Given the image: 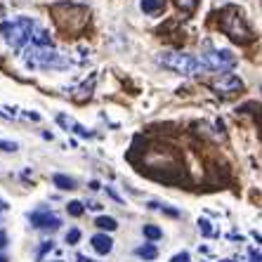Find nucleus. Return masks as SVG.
Returning a JSON list of instances; mask_svg holds the SVG:
<instances>
[{
    "instance_id": "1",
    "label": "nucleus",
    "mask_w": 262,
    "mask_h": 262,
    "mask_svg": "<svg viewBox=\"0 0 262 262\" xmlns=\"http://www.w3.org/2000/svg\"><path fill=\"white\" fill-rule=\"evenodd\" d=\"M52 19H55L57 29L64 36H80L90 21V12L85 5H76V3H57L50 7Z\"/></svg>"
},
{
    "instance_id": "2",
    "label": "nucleus",
    "mask_w": 262,
    "mask_h": 262,
    "mask_svg": "<svg viewBox=\"0 0 262 262\" xmlns=\"http://www.w3.org/2000/svg\"><path fill=\"white\" fill-rule=\"evenodd\" d=\"M217 24H220V31H222L225 36H229L234 43H238V45H246L255 38L253 31H250V26H248V21H246V17L241 14V10H238L236 5L222 7L217 12Z\"/></svg>"
},
{
    "instance_id": "3",
    "label": "nucleus",
    "mask_w": 262,
    "mask_h": 262,
    "mask_svg": "<svg viewBox=\"0 0 262 262\" xmlns=\"http://www.w3.org/2000/svg\"><path fill=\"white\" fill-rule=\"evenodd\" d=\"M24 61L29 69H52V71H64L71 67V59L57 52L55 48H38V45H29L24 50Z\"/></svg>"
},
{
    "instance_id": "4",
    "label": "nucleus",
    "mask_w": 262,
    "mask_h": 262,
    "mask_svg": "<svg viewBox=\"0 0 262 262\" xmlns=\"http://www.w3.org/2000/svg\"><path fill=\"white\" fill-rule=\"evenodd\" d=\"M36 21H31L26 17H19V19H10V21H3L0 24V33L5 38V43L14 50H21V48H29L31 45V38H33V31H36Z\"/></svg>"
},
{
    "instance_id": "5",
    "label": "nucleus",
    "mask_w": 262,
    "mask_h": 262,
    "mask_svg": "<svg viewBox=\"0 0 262 262\" xmlns=\"http://www.w3.org/2000/svg\"><path fill=\"white\" fill-rule=\"evenodd\" d=\"M159 64L165 69H170L175 73H182V76H199V73L206 71L203 61L194 55H187V52H161Z\"/></svg>"
},
{
    "instance_id": "6",
    "label": "nucleus",
    "mask_w": 262,
    "mask_h": 262,
    "mask_svg": "<svg viewBox=\"0 0 262 262\" xmlns=\"http://www.w3.org/2000/svg\"><path fill=\"white\" fill-rule=\"evenodd\" d=\"M206 71H215V73H229V69L236 67V57L229 50H206L201 57Z\"/></svg>"
},
{
    "instance_id": "7",
    "label": "nucleus",
    "mask_w": 262,
    "mask_h": 262,
    "mask_svg": "<svg viewBox=\"0 0 262 262\" xmlns=\"http://www.w3.org/2000/svg\"><path fill=\"white\" fill-rule=\"evenodd\" d=\"M210 88H213L217 95L227 97V95H236V92L244 90V80L238 78V76H234V73H222L220 78H215L213 83H210Z\"/></svg>"
},
{
    "instance_id": "8",
    "label": "nucleus",
    "mask_w": 262,
    "mask_h": 262,
    "mask_svg": "<svg viewBox=\"0 0 262 262\" xmlns=\"http://www.w3.org/2000/svg\"><path fill=\"white\" fill-rule=\"evenodd\" d=\"M31 225L36 227V229H59V217L57 215H52L48 210V208H43V210H36V213H31Z\"/></svg>"
},
{
    "instance_id": "9",
    "label": "nucleus",
    "mask_w": 262,
    "mask_h": 262,
    "mask_svg": "<svg viewBox=\"0 0 262 262\" xmlns=\"http://www.w3.org/2000/svg\"><path fill=\"white\" fill-rule=\"evenodd\" d=\"M92 248L97 250L99 255H109L111 248H114V241H111L106 234H95V236H92Z\"/></svg>"
},
{
    "instance_id": "10",
    "label": "nucleus",
    "mask_w": 262,
    "mask_h": 262,
    "mask_svg": "<svg viewBox=\"0 0 262 262\" xmlns=\"http://www.w3.org/2000/svg\"><path fill=\"white\" fill-rule=\"evenodd\" d=\"M52 184H55L57 189H61V191H71V189H76V182H73L71 177L61 175V172H57V175H52Z\"/></svg>"
},
{
    "instance_id": "11",
    "label": "nucleus",
    "mask_w": 262,
    "mask_h": 262,
    "mask_svg": "<svg viewBox=\"0 0 262 262\" xmlns=\"http://www.w3.org/2000/svg\"><path fill=\"white\" fill-rule=\"evenodd\" d=\"M95 225H97L99 229H104V232H114V229H118V222L114 217H109V215H99V217L95 220Z\"/></svg>"
},
{
    "instance_id": "12",
    "label": "nucleus",
    "mask_w": 262,
    "mask_h": 262,
    "mask_svg": "<svg viewBox=\"0 0 262 262\" xmlns=\"http://www.w3.org/2000/svg\"><path fill=\"white\" fill-rule=\"evenodd\" d=\"M140 257H144V260H154V257L159 255V250H156V246L154 244H146V246H140V248L135 250Z\"/></svg>"
},
{
    "instance_id": "13",
    "label": "nucleus",
    "mask_w": 262,
    "mask_h": 262,
    "mask_svg": "<svg viewBox=\"0 0 262 262\" xmlns=\"http://www.w3.org/2000/svg\"><path fill=\"white\" fill-rule=\"evenodd\" d=\"M163 7V0H142V10L146 14H156Z\"/></svg>"
},
{
    "instance_id": "14",
    "label": "nucleus",
    "mask_w": 262,
    "mask_h": 262,
    "mask_svg": "<svg viewBox=\"0 0 262 262\" xmlns=\"http://www.w3.org/2000/svg\"><path fill=\"white\" fill-rule=\"evenodd\" d=\"M142 232H144V236L149 238V241H159V238L163 236V232H161L156 225H144V229H142Z\"/></svg>"
},
{
    "instance_id": "15",
    "label": "nucleus",
    "mask_w": 262,
    "mask_h": 262,
    "mask_svg": "<svg viewBox=\"0 0 262 262\" xmlns=\"http://www.w3.org/2000/svg\"><path fill=\"white\" fill-rule=\"evenodd\" d=\"M175 5L180 7L184 14H191L196 10V5H199V0H175Z\"/></svg>"
},
{
    "instance_id": "16",
    "label": "nucleus",
    "mask_w": 262,
    "mask_h": 262,
    "mask_svg": "<svg viewBox=\"0 0 262 262\" xmlns=\"http://www.w3.org/2000/svg\"><path fill=\"white\" fill-rule=\"evenodd\" d=\"M67 210H69V215H71V217H80V215L85 213V206H83L80 201H71L67 206Z\"/></svg>"
},
{
    "instance_id": "17",
    "label": "nucleus",
    "mask_w": 262,
    "mask_h": 262,
    "mask_svg": "<svg viewBox=\"0 0 262 262\" xmlns=\"http://www.w3.org/2000/svg\"><path fill=\"white\" fill-rule=\"evenodd\" d=\"M78 241H80V232L78 229H71V232L67 234V244L73 246V244H78Z\"/></svg>"
},
{
    "instance_id": "18",
    "label": "nucleus",
    "mask_w": 262,
    "mask_h": 262,
    "mask_svg": "<svg viewBox=\"0 0 262 262\" xmlns=\"http://www.w3.org/2000/svg\"><path fill=\"white\" fill-rule=\"evenodd\" d=\"M0 151H17V144H14V142L0 140Z\"/></svg>"
},
{
    "instance_id": "19",
    "label": "nucleus",
    "mask_w": 262,
    "mask_h": 262,
    "mask_svg": "<svg viewBox=\"0 0 262 262\" xmlns=\"http://www.w3.org/2000/svg\"><path fill=\"white\" fill-rule=\"evenodd\" d=\"M199 225H201V232H203V234H206V236H210V234H213V227L208 225L206 220H201V222H199Z\"/></svg>"
},
{
    "instance_id": "20",
    "label": "nucleus",
    "mask_w": 262,
    "mask_h": 262,
    "mask_svg": "<svg viewBox=\"0 0 262 262\" xmlns=\"http://www.w3.org/2000/svg\"><path fill=\"white\" fill-rule=\"evenodd\" d=\"M170 262H191V257H189V253H180V255H175Z\"/></svg>"
},
{
    "instance_id": "21",
    "label": "nucleus",
    "mask_w": 262,
    "mask_h": 262,
    "mask_svg": "<svg viewBox=\"0 0 262 262\" xmlns=\"http://www.w3.org/2000/svg\"><path fill=\"white\" fill-rule=\"evenodd\" d=\"M5 246H7V234L0 229V250H5Z\"/></svg>"
},
{
    "instance_id": "22",
    "label": "nucleus",
    "mask_w": 262,
    "mask_h": 262,
    "mask_svg": "<svg viewBox=\"0 0 262 262\" xmlns=\"http://www.w3.org/2000/svg\"><path fill=\"white\" fill-rule=\"evenodd\" d=\"M78 262H97V260H90V257H85V255H78Z\"/></svg>"
},
{
    "instance_id": "23",
    "label": "nucleus",
    "mask_w": 262,
    "mask_h": 262,
    "mask_svg": "<svg viewBox=\"0 0 262 262\" xmlns=\"http://www.w3.org/2000/svg\"><path fill=\"white\" fill-rule=\"evenodd\" d=\"M0 262H7V257H5V255H0Z\"/></svg>"
},
{
    "instance_id": "24",
    "label": "nucleus",
    "mask_w": 262,
    "mask_h": 262,
    "mask_svg": "<svg viewBox=\"0 0 262 262\" xmlns=\"http://www.w3.org/2000/svg\"><path fill=\"white\" fill-rule=\"evenodd\" d=\"M0 116H3V114H0Z\"/></svg>"
}]
</instances>
